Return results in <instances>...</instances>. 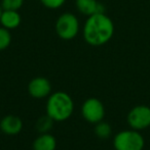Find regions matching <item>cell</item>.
I'll return each mask as SVG.
<instances>
[{"instance_id":"7a4b0ae2","label":"cell","mask_w":150,"mask_h":150,"mask_svg":"<svg viewBox=\"0 0 150 150\" xmlns=\"http://www.w3.org/2000/svg\"><path fill=\"white\" fill-rule=\"evenodd\" d=\"M46 115L55 122H64L72 115L74 111V102L66 92L57 91L48 96L46 101Z\"/></svg>"},{"instance_id":"3957f363","label":"cell","mask_w":150,"mask_h":150,"mask_svg":"<svg viewBox=\"0 0 150 150\" xmlns=\"http://www.w3.org/2000/svg\"><path fill=\"white\" fill-rule=\"evenodd\" d=\"M145 141L137 130H124L114 136L113 146L115 150H143Z\"/></svg>"},{"instance_id":"e0dca14e","label":"cell","mask_w":150,"mask_h":150,"mask_svg":"<svg viewBox=\"0 0 150 150\" xmlns=\"http://www.w3.org/2000/svg\"><path fill=\"white\" fill-rule=\"evenodd\" d=\"M2 11H3V9H2L1 5H0V18H1V13H2Z\"/></svg>"},{"instance_id":"ba28073f","label":"cell","mask_w":150,"mask_h":150,"mask_svg":"<svg viewBox=\"0 0 150 150\" xmlns=\"http://www.w3.org/2000/svg\"><path fill=\"white\" fill-rule=\"evenodd\" d=\"M23 129V120L20 117L8 115L0 120V131L8 136L18 135Z\"/></svg>"},{"instance_id":"9a60e30c","label":"cell","mask_w":150,"mask_h":150,"mask_svg":"<svg viewBox=\"0 0 150 150\" xmlns=\"http://www.w3.org/2000/svg\"><path fill=\"white\" fill-rule=\"evenodd\" d=\"M25 0H1L0 5L3 10H18L24 5Z\"/></svg>"},{"instance_id":"8fae6325","label":"cell","mask_w":150,"mask_h":150,"mask_svg":"<svg viewBox=\"0 0 150 150\" xmlns=\"http://www.w3.org/2000/svg\"><path fill=\"white\" fill-rule=\"evenodd\" d=\"M57 140L50 133L39 134L32 144L33 150H56Z\"/></svg>"},{"instance_id":"7c38bea8","label":"cell","mask_w":150,"mask_h":150,"mask_svg":"<svg viewBox=\"0 0 150 150\" xmlns=\"http://www.w3.org/2000/svg\"><path fill=\"white\" fill-rule=\"evenodd\" d=\"M55 120L50 117V115H45L40 117L37 120L36 124H35V128L36 131L39 134H43V133H50V131L54 127Z\"/></svg>"},{"instance_id":"5b68a950","label":"cell","mask_w":150,"mask_h":150,"mask_svg":"<svg viewBox=\"0 0 150 150\" xmlns=\"http://www.w3.org/2000/svg\"><path fill=\"white\" fill-rule=\"evenodd\" d=\"M82 117L90 124H97L105 117V107L102 101L95 97L88 98L81 106Z\"/></svg>"},{"instance_id":"5bb4252c","label":"cell","mask_w":150,"mask_h":150,"mask_svg":"<svg viewBox=\"0 0 150 150\" xmlns=\"http://www.w3.org/2000/svg\"><path fill=\"white\" fill-rule=\"evenodd\" d=\"M11 43V35L7 29L0 27V51L7 49Z\"/></svg>"},{"instance_id":"6da1fadb","label":"cell","mask_w":150,"mask_h":150,"mask_svg":"<svg viewBox=\"0 0 150 150\" xmlns=\"http://www.w3.org/2000/svg\"><path fill=\"white\" fill-rule=\"evenodd\" d=\"M114 24L106 13L88 16L83 25V39L88 45L99 47L107 44L114 35Z\"/></svg>"},{"instance_id":"2e32d148","label":"cell","mask_w":150,"mask_h":150,"mask_svg":"<svg viewBox=\"0 0 150 150\" xmlns=\"http://www.w3.org/2000/svg\"><path fill=\"white\" fill-rule=\"evenodd\" d=\"M40 2L48 9H58L64 5L66 0H40Z\"/></svg>"},{"instance_id":"4fadbf2b","label":"cell","mask_w":150,"mask_h":150,"mask_svg":"<svg viewBox=\"0 0 150 150\" xmlns=\"http://www.w3.org/2000/svg\"><path fill=\"white\" fill-rule=\"evenodd\" d=\"M94 133L98 138L100 139H108L112 134V128L111 126L106 122H101L95 124Z\"/></svg>"},{"instance_id":"ac0fdd59","label":"cell","mask_w":150,"mask_h":150,"mask_svg":"<svg viewBox=\"0 0 150 150\" xmlns=\"http://www.w3.org/2000/svg\"><path fill=\"white\" fill-rule=\"evenodd\" d=\"M0 132H1V131H0Z\"/></svg>"},{"instance_id":"52a82bcc","label":"cell","mask_w":150,"mask_h":150,"mask_svg":"<svg viewBox=\"0 0 150 150\" xmlns=\"http://www.w3.org/2000/svg\"><path fill=\"white\" fill-rule=\"evenodd\" d=\"M28 93L31 97L43 99L52 94V84L50 80L44 77H36L28 84Z\"/></svg>"},{"instance_id":"9c48e42d","label":"cell","mask_w":150,"mask_h":150,"mask_svg":"<svg viewBox=\"0 0 150 150\" xmlns=\"http://www.w3.org/2000/svg\"><path fill=\"white\" fill-rule=\"evenodd\" d=\"M75 6L81 14L86 16L95 13H105V6L98 0H75Z\"/></svg>"},{"instance_id":"277c9868","label":"cell","mask_w":150,"mask_h":150,"mask_svg":"<svg viewBox=\"0 0 150 150\" xmlns=\"http://www.w3.org/2000/svg\"><path fill=\"white\" fill-rule=\"evenodd\" d=\"M56 33L63 40H72L77 37L80 30L79 21L75 14L64 12L56 21Z\"/></svg>"},{"instance_id":"30bf717a","label":"cell","mask_w":150,"mask_h":150,"mask_svg":"<svg viewBox=\"0 0 150 150\" xmlns=\"http://www.w3.org/2000/svg\"><path fill=\"white\" fill-rule=\"evenodd\" d=\"M22 23V18L18 10H3L0 18V25L7 30H14Z\"/></svg>"},{"instance_id":"8992f818","label":"cell","mask_w":150,"mask_h":150,"mask_svg":"<svg viewBox=\"0 0 150 150\" xmlns=\"http://www.w3.org/2000/svg\"><path fill=\"white\" fill-rule=\"evenodd\" d=\"M126 122L131 129L137 131L145 130L150 127V107L146 105H137L128 113Z\"/></svg>"}]
</instances>
